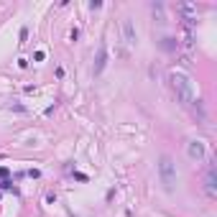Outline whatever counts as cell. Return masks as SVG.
I'll list each match as a JSON object with an SVG mask.
<instances>
[{"label":"cell","mask_w":217,"mask_h":217,"mask_svg":"<svg viewBox=\"0 0 217 217\" xmlns=\"http://www.w3.org/2000/svg\"><path fill=\"white\" fill-rule=\"evenodd\" d=\"M169 82H171V90L176 95V100H179L182 105H192L194 102V84H192V77L189 74L174 69L169 74Z\"/></svg>","instance_id":"1"},{"label":"cell","mask_w":217,"mask_h":217,"mask_svg":"<svg viewBox=\"0 0 217 217\" xmlns=\"http://www.w3.org/2000/svg\"><path fill=\"white\" fill-rule=\"evenodd\" d=\"M159 174H161L164 189L171 192L174 184H176V164L171 161V156H161V161H159Z\"/></svg>","instance_id":"2"},{"label":"cell","mask_w":217,"mask_h":217,"mask_svg":"<svg viewBox=\"0 0 217 217\" xmlns=\"http://www.w3.org/2000/svg\"><path fill=\"white\" fill-rule=\"evenodd\" d=\"M204 189L209 197H217V176H214V166L207 169V176H204Z\"/></svg>","instance_id":"3"},{"label":"cell","mask_w":217,"mask_h":217,"mask_svg":"<svg viewBox=\"0 0 217 217\" xmlns=\"http://www.w3.org/2000/svg\"><path fill=\"white\" fill-rule=\"evenodd\" d=\"M123 33H125V44H128V46H135L138 36H135V28H133V21H130V18H125V21H123Z\"/></svg>","instance_id":"4"},{"label":"cell","mask_w":217,"mask_h":217,"mask_svg":"<svg viewBox=\"0 0 217 217\" xmlns=\"http://www.w3.org/2000/svg\"><path fill=\"white\" fill-rule=\"evenodd\" d=\"M187 151H189V159H194V161H202L204 159V143L202 141H192Z\"/></svg>","instance_id":"5"},{"label":"cell","mask_w":217,"mask_h":217,"mask_svg":"<svg viewBox=\"0 0 217 217\" xmlns=\"http://www.w3.org/2000/svg\"><path fill=\"white\" fill-rule=\"evenodd\" d=\"M105 64H107V49H105V44L100 46V51H97V62H95V74H100L102 69H105Z\"/></svg>","instance_id":"6"}]
</instances>
